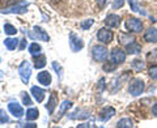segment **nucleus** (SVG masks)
<instances>
[{
  "label": "nucleus",
  "instance_id": "1",
  "mask_svg": "<svg viewBox=\"0 0 157 128\" xmlns=\"http://www.w3.org/2000/svg\"><path fill=\"white\" fill-rule=\"evenodd\" d=\"M28 7H29V3L22 0V2H18L17 4L14 6L6 8V9H0V13H4V14H24L26 13L28 11Z\"/></svg>",
  "mask_w": 157,
  "mask_h": 128
},
{
  "label": "nucleus",
  "instance_id": "2",
  "mask_svg": "<svg viewBox=\"0 0 157 128\" xmlns=\"http://www.w3.org/2000/svg\"><path fill=\"white\" fill-rule=\"evenodd\" d=\"M145 89V84L140 78H134L128 84V93L132 97H139Z\"/></svg>",
  "mask_w": 157,
  "mask_h": 128
},
{
  "label": "nucleus",
  "instance_id": "3",
  "mask_svg": "<svg viewBox=\"0 0 157 128\" xmlns=\"http://www.w3.org/2000/svg\"><path fill=\"white\" fill-rule=\"evenodd\" d=\"M18 75L21 77V80L24 84H29V80H30L32 76V64L30 62L24 60L18 67Z\"/></svg>",
  "mask_w": 157,
  "mask_h": 128
},
{
  "label": "nucleus",
  "instance_id": "4",
  "mask_svg": "<svg viewBox=\"0 0 157 128\" xmlns=\"http://www.w3.org/2000/svg\"><path fill=\"white\" fill-rule=\"evenodd\" d=\"M107 56H109V51L105 46L101 45H96L92 48V58L94 59L96 62H105Z\"/></svg>",
  "mask_w": 157,
  "mask_h": 128
},
{
  "label": "nucleus",
  "instance_id": "5",
  "mask_svg": "<svg viewBox=\"0 0 157 128\" xmlns=\"http://www.w3.org/2000/svg\"><path fill=\"white\" fill-rule=\"evenodd\" d=\"M126 28H127V30L128 32L140 33L141 30H143V22H141L139 18H136V17H130L126 21Z\"/></svg>",
  "mask_w": 157,
  "mask_h": 128
},
{
  "label": "nucleus",
  "instance_id": "6",
  "mask_svg": "<svg viewBox=\"0 0 157 128\" xmlns=\"http://www.w3.org/2000/svg\"><path fill=\"white\" fill-rule=\"evenodd\" d=\"M68 42H70V47L73 52H78L82 47H84L82 39L78 36H76L75 33H70V39H68Z\"/></svg>",
  "mask_w": 157,
  "mask_h": 128
},
{
  "label": "nucleus",
  "instance_id": "7",
  "mask_svg": "<svg viewBox=\"0 0 157 128\" xmlns=\"http://www.w3.org/2000/svg\"><path fill=\"white\" fill-rule=\"evenodd\" d=\"M110 58H111V60L114 62L115 64H118V66H119V64H122V63L126 62V52L122 50V48L115 47V48H113V50H111Z\"/></svg>",
  "mask_w": 157,
  "mask_h": 128
},
{
  "label": "nucleus",
  "instance_id": "8",
  "mask_svg": "<svg viewBox=\"0 0 157 128\" xmlns=\"http://www.w3.org/2000/svg\"><path fill=\"white\" fill-rule=\"evenodd\" d=\"M8 110L9 112L14 116V118H17V119H21V118L24 116V109H22V106L21 105H18L17 102H9L8 103Z\"/></svg>",
  "mask_w": 157,
  "mask_h": 128
},
{
  "label": "nucleus",
  "instance_id": "9",
  "mask_svg": "<svg viewBox=\"0 0 157 128\" xmlns=\"http://www.w3.org/2000/svg\"><path fill=\"white\" fill-rule=\"evenodd\" d=\"M97 39L102 43H110L113 41V33L107 28H102L97 32Z\"/></svg>",
  "mask_w": 157,
  "mask_h": 128
},
{
  "label": "nucleus",
  "instance_id": "10",
  "mask_svg": "<svg viewBox=\"0 0 157 128\" xmlns=\"http://www.w3.org/2000/svg\"><path fill=\"white\" fill-rule=\"evenodd\" d=\"M114 115H115V109H114V107L106 106V107H104V109L100 111V115H98V118H100L101 122H107V120H110Z\"/></svg>",
  "mask_w": 157,
  "mask_h": 128
},
{
  "label": "nucleus",
  "instance_id": "11",
  "mask_svg": "<svg viewBox=\"0 0 157 128\" xmlns=\"http://www.w3.org/2000/svg\"><path fill=\"white\" fill-rule=\"evenodd\" d=\"M30 93H32L33 98L38 103H42L43 100H45V97H46V92L43 90L42 88H39V86H32L30 88Z\"/></svg>",
  "mask_w": 157,
  "mask_h": 128
},
{
  "label": "nucleus",
  "instance_id": "12",
  "mask_svg": "<svg viewBox=\"0 0 157 128\" xmlns=\"http://www.w3.org/2000/svg\"><path fill=\"white\" fill-rule=\"evenodd\" d=\"M90 116V112L85 110V109H76L73 112H71L68 118L72 120H77V119H86V118Z\"/></svg>",
  "mask_w": 157,
  "mask_h": 128
},
{
  "label": "nucleus",
  "instance_id": "13",
  "mask_svg": "<svg viewBox=\"0 0 157 128\" xmlns=\"http://www.w3.org/2000/svg\"><path fill=\"white\" fill-rule=\"evenodd\" d=\"M33 32H34V36H36L37 39L39 41H43V42H48L50 41V37H48V34L46 33L45 29H42L41 26H33Z\"/></svg>",
  "mask_w": 157,
  "mask_h": 128
},
{
  "label": "nucleus",
  "instance_id": "14",
  "mask_svg": "<svg viewBox=\"0 0 157 128\" xmlns=\"http://www.w3.org/2000/svg\"><path fill=\"white\" fill-rule=\"evenodd\" d=\"M105 25L107 28H118L121 25V17L118 14H109L105 18Z\"/></svg>",
  "mask_w": 157,
  "mask_h": 128
},
{
  "label": "nucleus",
  "instance_id": "15",
  "mask_svg": "<svg viewBox=\"0 0 157 128\" xmlns=\"http://www.w3.org/2000/svg\"><path fill=\"white\" fill-rule=\"evenodd\" d=\"M37 80L43 86H50V84H51V75L47 71H42V72L38 73Z\"/></svg>",
  "mask_w": 157,
  "mask_h": 128
},
{
  "label": "nucleus",
  "instance_id": "16",
  "mask_svg": "<svg viewBox=\"0 0 157 128\" xmlns=\"http://www.w3.org/2000/svg\"><path fill=\"white\" fill-rule=\"evenodd\" d=\"M56 103H58V97L55 93H51V96L50 98H48V101L46 103V110L48 111V114L52 115L54 114V111H55V107H56Z\"/></svg>",
  "mask_w": 157,
  "mask_h": 128
},
{
  "label": "nucleus",
  "instance_id": "17",
  "mask_svg": "<svg viewBox=\"0 0 157 128\" xmlns=\"http://www.w3.org/2000/svg\"><path fill=\"white\" fill-rule=\"evenodd\" d=\"M144 39L149 43H157V29L149 28L148 30L144 33Z\"/></svg>",
  "mask_w": 157,
  "mask_h": 128
},
{
  "label": "nucleus",
  "instance_id": "18",
  "mask_svg": "<svg viewBox=\"0 0 157 128\" xmlns=\"http://www.w3.org/2000/svg\"><path fill=\"white\" fill-rule=\"evenodd\" d=\"M126 52L130 54V55H137V54L141 52V46L137 42H131L130 45L126 46Z\"/></svg>",
  "mask_w": 157,
  "mask_h": 128
},
{
  "label": "nucleus",
  "instance_id": "19",
  "mask_svg": "<svg viewBox=\"0 0 157 128\" xmlns=\"http://www.w3.org/2000/svg\"><path fill=\"white\" fill-rule=\"evenodd\" d=\"M45 66H46V56L43 54H38V55L34 56V67L37 70H42Z\"/></svg>",
  "mask_w": 157,
  "mask_h": 128
},
{
  "label": "nucleus",
  "instance_id": "20",
  "mask_svg": "<svg viewBox=\"0 0 157 128\" xmlns=\"http://www.w3.org/2000/svg\"><path fill=\"white\" fill-rule=\"evenodd\" d=\"M118 39H119V45H130L131 42L135 41V37L131 36V34H126V33H121L119 37H118Z\"/></svg>",
  "mask_w": 157,
  "mask_h": 128
},
{
  "label": "nucleus",
  "instance_id": "21",
  "mask_svg": "<svg viewBox=\"0 0 157 128\" xmlns=\"http://www.w3.org/2000/svg\"><path fill=\"white\" fill-rule=\"evenodd\" d=\"M71 107H72V102H71V101H63V102L60 103V107H59L58 119H60V118L68 111V109H71Z\"/></svg>",
  "mask_w": 157,
  "mask_h": 128
},
{
  "label": "nucleus",
  "instance_id": "22",
  "mask_svg": "<svg viewBox=\"0 0 157 128\" xmlns=\"http://www.w3.org/2000/svg\"><path fill=\"white\" fill-rule=\"evenodd\" d=\"M4 46H6L9 51L16 50L18 46V39L17 38H7L6 41H4Z\"/></svg>",
  "mask_w": 157,
  "mask_h": 128
},
{
  "label": "nucleus",
  "instance_id": "23",
  "mask_svg": "<svg viewBox=\"0 0 157 128\" xmlns=\"http://www.w3.org/2000/svg\"><path fill=\"white\" fill-rule=\"evenodd\" d=\"M147 62L151 63V66H157V48L147 54Z\"/></svg>",
  "mask_w": 157,
  "mask_h": 128
},
{
  "label": "nucleus",
  "instance_id": "24",
  "mask_svg": "<svg viewBox=\"0 0 157 128\" xmlns=\"http://www.w3.org/2000/svg\"><path fill=\"white\" fill-rule=\"evenodd\" d=\"M144 62L141 60V59H134V60H132V63H131V67L134 68V70L136 71V72H141L144 70Z\"/></svg>",
  "mask_w": 157,
  "mask_h": 128
},
{
  "label": "nucleus",
  "instance_id": "25",
  "mask_svg": "<svg viewBox=\"0 0 157 128\" xmlns=\"http://www.w3.org/2000/svg\"><path fill=\"white\" fill-rule=\"evenodd\" d=\"M117 127L118 128H131V127H134V122L128 119V118H123V119H121L117 123Z\"/></svg>",
  "mask_w": 157,
  "mask_h": 128
},
{
  "label": "nucleus",
  "instance_id": "26",
  "mask_svg": "<svg viewBox=\"0 0 157 128\" xmlns=\"http://www.w3.org/2000/svg\"><path fill=\"white\" fill-rule=\"evenodd\" d=\"M41 46L38 45L37 42H33V43H30V45H29V47H28V51L32 54L33 56H36V55H38V54H41Z\"/></svg>",
  "mask_w": 157,
  "mask_h": 128
},
{
  "label": "nucleus",
  "instance_id": "27",
  "mask_svg": "<svg viewBox=\"0 0 157 128\" xmlns=\"http://www.w3.org/2000/svg\"><path fill=\"white\" fill-rule=\"evenodd\" d=\"M127 77V73L123 76V77H118V78H115L114 81H113V84H111V92H117L119 88L122 86V81L124 80V78Z\"/></svg>",
  "mask_w": 157,
  "mask_h": 128
},
{
  "label": "nucleus",
  "instance_id": "28",
  "mask_svg": "<svg viewBox=\"0 0 157 128\" xmlns=\"http://www.w3.org/2000/svg\"><path fill=\"white\" fill-rule=\"evenodd\" d=\"M39 116V111L37 109H29L26 111V120H36Z\"/></svg>",
  "mask_w": 157,
  "mask_h": 128
},
{
  "label": "nucleus",
  "instance_id": "29",
  "mask_svg": "<svg viewBox=\"0 0 157 128\" xmlns=\"http://www.w3.org/2000/svg\"><path fill=\"white\" fill-rule=\"evenodd\" d=\"M117 67H118V64H115L114 62H105L104 64V67H102V70H104L105 72H114L117 70Z\"/></svg>",
  "mask_w": 157,
  "mask_h": 128
},
{
  "label": "nucleus",
  "instance_id": "30",
  "mask_svg": "<svg viewBox=\"0 0 157 128\" xmlns=\"http://www.w3.org/2000/svg\"><path fill=\"white\" fill-rule=\"evenodd\" d=\"M4 33L8 34V36H14L17 33V29L12 24H4Z\"/></svg>",
  "mask_w": 157,
  "mask_h": 128
},
{
  "label": "nucleus",
  "instance_id": "31",
  "mask_svg": "<svg viewBox=\"0 0 157 128\" xmlns=\"http://www.w3.org/2000/svg\"><path fill=\"white\" fill-rule=\"evenodd\" d=\"M21 98H22V103L25 106H32L33 105V101H32V98H30V96H29L28 93L21 92Z\"/></svg>",
  "mask_w": 157,
  "mask_h": 128
},
{
  "label": "nucleus",
  "instance_id": "32",
  "mask_svg": "<svg viewBox=\"0 0 157 128\" xmlns=\"http://www.w3.org/2000/svg\"><path fill=\"white\" fill-rule=\"evenodd\" d=\"M128 4H130V8L131 11L134 12H140V13H144L140 11V7H139V3H137V0H128Z\"/></svg>",
  "mask_w": 157,
  "mask_h": 128
},
{
  "label": "nucleus",
  "instance_id": "33",
  "mask_svg": "<svg viewBox=\"0 0 157 128\" xmlns=\"http://www.w3.org/2000/svg\"><path fill=\"white\" fill-rule=\"evenodd\" d=\"M93 24H94V20H92V18H89V20H84L81 24H80V28L82 29V30H88Z\"/></svg>",
  "mask_w": 157,
  "mask_h": 128
},
{
  "label": "nucleus",
  "instance_id": "34",
  "mask_svg": "<svg viewBox=\"0 0 157 128\" xmlns=\"http://www.w3.org/2000/svg\"><path fill=\"white\" fill-rule=\"evenodd\" d=\"M52 68H54V71L56 72L58 78H59V80H60V78H62V76H63V70H62V67L59 66V64H58L56 62H54V63H52Z\"/></svg>",
  "mask_w": 157,
  "mask_h": 128
},
{
  "label": "nucleus",
  "instance_id": "35",
  "mask_svg": "<svg viewBox=\"0 0 157 128\" xmlns=\"http://www.w3.org/2000/svg\"><path fill=\"white\" fill-rule=\"evenodd\" d=\"M8 122H9V118L7 115L6 110H0V123H2V124H6Z\"/></svg>",
  "mask_w": 157,
  "mask_h": 128
},
{
  "label": "nucleus",
  "instance_id": "36",
  "mask_svg": "<svg viewBox=\"0 0 157 128\" xmlns=\"http://www.w3.org/2000/svg\"><path fill=\"white\" fill-rule=\"evenodd\" d=\"M149 76H151V78H153V80H157V66H151Z\"/></svg>",
  "mask_w": 157,
  "mask_h": 128
},
{
  "label": "nucleus",
  "instance_id": "37",
  "mask_svg": "<svg viewBox=\"0 0 157 128\" xmlns=\"http://www.w3.org/2000/svg\"><path fill=\"white\" fill-rule=\"evenodd\" d=\"M124 6V0H114L113 2V9H119Z\"/></svg>",
  "mask_w": 157,
  "mask_h": 128
},
{
  "label": "nucleus",
  "instance_id": "38",
  "mask_svg": "<svg viewBox=\"0 0 157 128\" xmlns=\"http://www.w3.org/2000/svg\"><path fill=\"white\" fill-rule=\"evenodd\" d=\"M18 127H21V128H36L37 124H33V123H20Z\"/></svg>",
  "mask_w": 157,
  "mask_h": 128
},
{
  "label": "nucleus",
  "instance_id": "39",
  "mask_svg": "<svg viewBox=\"0 0 157 128\" xmlns=\"http://www.w3.org/2000/svg\"><path fill=\"white\" fill-rule=\"evenodd\" d=\"M98 90L100 92H104L105 90V78L102 77L100 81H98Z\"/></svg>",
  "mask_w": 157,
  "mask_h": 128
},
{
  "label": "nucleus",
  "instance_id": "40",
  "mask_svg": "<svg viewBox=\"0 0 157 128\" xmlns=\"http://www.w3.org/2000/svg\"><path fill=\"white\" fill-rule=\"evenodd\" d=\"M20 42H21V43H20V46H18V50H21V51L25 50V47H26V45H28V41H26L25 38H24V39H21Z\"/></svg>",
  "mask_w": 157,
  "mask_h": 128
},
{
  "label": "nucleus",
  "instance_id": "41",
  "mask_svg": "<svg viewBox=\"0 0 157 128\" xmlns=\"http://www.w3.org/2000/svg\"><path fill=\"white\" fill-rule=\"evenodd\" d=\"M96 2H97L98 6H100V8H104L106 4H107V2H109V0H96Z\"/></svg>",
  "mask_w": 157,
  "mask_h": 128
},
{
  "label": "nucleus",
  "instance_id": "42",
  "mask_svg": "<svg viewBox=\"0 0 157 128\" xmlns=\"http://www.w3.org/2000/svg\"><path fill=\"white\" fill-rule=\"evenodd\" d=\"M152 112L155 114V116H157V103L153 105V107H152Z\"/></svg>",
  "mask_w": 157,
  "mask_h": 128
},
{
  "label": "nucleus",
  "instance_id": "43",
  "mask_svg": "<svg viewBox=\"0 0 157 128\" xmlns=\"http://www.w3.org/2000/svg\"><path fill=\"white\" fill-rule=\"evenodd\" d=\"M82 127H90V124H89V123H82V124H78L77 126V128H82Z\"/></svg>",
  "mask_w": 157,
  "mask_h": 128
},
{
  "label": "nucleus",
  "instance_id": "44",
  "mask_svg": "<svg viewBox=\"0 0 157 128\" xmlns=\"http://www.w3.org/2000/svg\"><path fill=\"white\" fill-rule=\"evenodd\" d=\"M47 2H50V3H58L59 0H47Z\"/></svg>",
  "mask_w": 157,
  "mask_h": 128
},
{
  "label": "nucleus",
  "instance_id": "45",
  "mask_svg": "<svg viewBox=\"0 0 157 128\" xmlns=\"http://www.w3.org/2000/svg\"><path fill=\"white\" fill-rule=\"evenodd\" d=\"M0 62H2V59H0Z\"/></svg>",
  "mask_w": 157,
  "mask_h": 128
}]
</instances>
